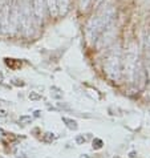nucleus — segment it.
<instances>
[{
  "label": "nucleus",
  "mask_w": 150,
  "mask_h": 158,
  "mask_svg": "<svg viewBox=\"0 0 150 158\" xmlns=\"http://www.w3.org/2000/svg\"><path fill=\"white\" fill-rule=\"evenodd\" d=\"M64 121L67 122V125H68V128H69V129H77V124H76V121L69 120V118H64Z\"/></svg>",
  "instance_id": "f257e3e1"
},
{
  "label": "nucleus",
  "mask_w": 150,
  "mask_h": 158,
  "mask_svg": "<svg viewBox=\"0 0 150 158\" xmlns=\"http://www.w3.org/2000/svg\"><path fill=\"white\" fill-rule=\"evenodd\" d=\"M20 124H23V125H25V124H29L31 122V117H28V116H23V117H20Z\"/></svg>",
  "instance_id": "f03ea898"
},
{
  "label": "nucleus",
  "mask_w": 150,
  "mask_h": 158,
  "mask_svg": "<svg viewBox=\"0 0 150 158\" xmlns=\"http://www.w3.org/2000/svg\"><path fill=\"white\" fill-rule=\"evenodd\" d=\"M53 138H55V137L52 136V133H47V134L44 136V141H45V142H52Z\"/></svg>",
  "instance_id": "7ed1b4c3"
},
{
  "label": "nucleus",
  "mask_w": 150,
  "mask_h": 158,
  "mask_svg": "<svg viewBox=\"0 0 150 158\" xmlns=\"http://www.w3.org/2000/svg\"><path fill=\"white\" fill-rule=\"evenodd\" d=\"M29 98H32V100H39L40 96L36 94V93H31V94H29Z\"/></svg>",
  "instance_id": "20e7f679"
},
{
  "label": "nucleus",
  "mask_w": 150,
  "mask_h": 158,
  "mask_svg": "<svg viewBox=\"0 0 150 158\" xmlns=\"http://www.w3.org/2000/svg\"><path fill=\"white\" fill-rule=\"evenodd\" d=\"M94 146L97 149H100L101 146H102V141H101V140H96V145H94Z\"/></svg>",
  "instance_id": "39448f33"
},
{
  "label": "nucleus",
  "mask_w": 150,
  "mask_h": 158,
  "mask_svg": "<svg viewBox=\"0 0 150 158\" xmlns=\"http://www.w3.org/2000/svg\"><path fill=\"white\" fill-rule=\"evenodd\" d=\"M2 83H3V75L0 73V84H2Z\"/></svg>",
  "instance_id": "423d86ee"
},
{
  "label": "nucleus",
  "mask_w": 150,
  "mask_h": 158,
  "mask_svg": "<svg viewBox=\"0 0 150 158\" xmlns=\"http://www.w3.org/2000/svg\"><path fill=\"white\" fill-rule=\"evenodd\" d=\"M3 133H4V132L2 130V129H0V134H3Z\"/></svg>",
  "instance_id": "0eeeda50"
},
{
  "label": "nucleus",
  "mask_w": 150,
  "mask_h": 158,
  "mask_svg": "<svg viewBox=\"0 0 150 158\" xmlns=\"http://www.w3.org/2000/svg\"><path fill=\"white\" fill-rule=\"evenodd\" d=\"M117 158H118V157H117Z\"/></svg>",
  "instance_id": "6e6552de"
}]
</instances>
